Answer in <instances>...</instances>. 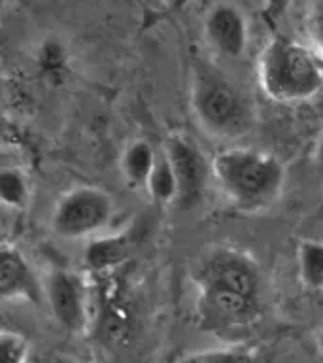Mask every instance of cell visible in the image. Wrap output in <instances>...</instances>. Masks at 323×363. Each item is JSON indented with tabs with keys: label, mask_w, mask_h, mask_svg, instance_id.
<instances>
[{
	"label": "cell",
	"mask_w": 323,
	"mask_h": 363,
	"mask_svg": "<svg viewBox=\"0 0 323 363\" xmlns=\"http://www.w3.org/2000/svg\"><path fill=\"white\" fill-rule=\"evenodd\" d=\"M221 193L242 212L268 208L282 195L285 169L272 153L254 147H227L212 161Z\"/></svg>",
	"instance_id": "6da1fadb"
},
{
	"label": "cell",
	"mask_w": 323,
	"mask_h": 363,
	"mask_svg": "<svg viewBox=\"0 0 323 363\" xmlns=\"http://www.w3.org/2000/svg\"><path fill=\"white\" fill-rule=\"evenodd\" d=\"M259 84L272 101H308L323 87V62L297 40L274 36L261 53Z\"/></svg>",
	"instance_id": "7a4b0ae2"
},
{
	"label": "cell",
	"mask_w": 323,
	"mask_h": 363,
	"mask_svg": "<svg viewBox=\"0 0 323 363\" xmlns=\"http://www.w3.org/2000/svg\"><path fill=\"white\" fill-rule=\"evenodd\" d=\"M191 108L200 127L217 138H238L254 125V112L246 99L208 67H198L193 74Z\"/></svg>",
	"instance_id": "3957f363"
},
{
	"label": "cell",
	"mask_w": 323,
	"mask_h": 363,
	"mask_svg": "<svg viewBox=\"0 0 323 363\" xmlns=\"http://www.w3.org/2000/svg\"><path fill=\"white\" fill-rule=\"evenodd\" d=\"M113 214L115 203L110 193L96 186H76L57 201L50 225L57 237L78 240L106 229Z\"/></svg>",
	"instance_id": "277c9868"
},
{
	"label": "cell",
	"mask_w": 323,
	"mask_h": 363,
	"mask_svg": "<svg viewBox=\"0 0 323 363\" xmlns=\"http://www.w3.org/2000/svg\"><path fill=\"white\" fill-rule=\"evenodd\" d=\"M200 325L217 335L248 329L259 318V297L221 286H197Z\"/></svg>",
	"instance_id": "5b68a950"
},
{
	"label": "cell",
	"mask_w": 323,
	"mask_h": 363,
	"mask_svg": "<svg viewBox=\"0 0 323 363\" xmlns=\"http://www.w3.org/2000/svg\"><path fill=\"white\" fill-rule=\"evenodd\" d=\"M45 301L55 322L68 333L81 335L89 328V294L79 272L70 269H51L44 282Z\"/></svg>",
	"instance_id": "8992f818"
},
{
	"label": "cell",
	"mask_w": 323,
	"mask_h": 363,
	"mask_svg": "<svg viewBox=\"0 0 323 363\" xmlns=\"http://www.w3.org/2000/svg\"><path fill=\"white\" fill-rule=\"evenodd\" d=\"M197 286H221L259 297V269L249 255L234 248H214L195 271Z\"/></svg>",
	"instance_id": "52a82bcc"
},
{
	"label": "cell",
	"mask_w": 323,
	"mask_h": 363,
	"mask_svg": "<svg viewBox=\"0 0 323 363\" xmlns=\"http://www.w3.org/2000/svg\"><path fill=\"white\" fill-rule=\"evenodd\" d=\"M163 152L169 157L178 178V186H180L178 204L183 208L197 204L206 189L208 176L212 174V164H208L197 144L183 135H170L164 140Z\"/></svg>",
	"instance_id": "ba28073f"
},
{
	"label": "cell",
	"mask_w": 323,
	"mask_h": 363,
	"mask_svg": "<svg viewBox=\"0 0 323 363\" xmlns=\"http://www.w3.org/2000/svg\"><path fill=\"white\" fill-rule=\"evenodd\" d=\"M0 297L2 301H28L40 305L45 299L44 284L17 246H0Z\"/></svg>",
	"instance_id": "9c48e42d"
},
{
	"label": "cell",
	"mask_w": 323,
	"mask_h": 363,
	"mask_svg": "<svg viewBox=\"0 0 323 363\" xmlns=\"http://www.w3.org/2000/svg\"><path fill=\"white\" fill-rule=\"evenodd\" d=\"M204 34L220 55L237 59L248 45V23L237 6L217 4L204 19Z\"/></svg>",
	"instance_id": "30bf717a"
},
{
	"label": "cell",
	"mask_w": 323,
	"mask_h": 363,
	"mask_svg": "<svg viewBox=\"0 0 323 363\" xmlns=\"http://www.w3.org/2000/svg\"><path fill=\"white\" fill-rule=\"evenodd\" d=\"M159 153L144 138L130 140L121 155V172L127 186L132 189H146Z\"/></svg>",
	"instance_id": "8fae6325"
},
{
	"label": "cell",
	"mask_w": 323,
	"mask_h": 363,
	"mask_svg": "<svg viewBox=\"0 0 323 363\" xmlns=\"http://www.w3.org/2000/svg\"><path fill=\"white\" fill-rule=\"evenodd\" d=\"M129 240L123 235L95 238L85 248L84 263L87 271L106 272L113 267L121 265L129 257Z\"/></svg>",
	"instance_id": "7c38bea8"
},
{
	"label": "cell",
	"mask_w": 323,
	"mask_h": 363,
	"mask_svg": "<svg viewBox=\"0 0 323 363\" xmlns=\"http://www.w3.org/2000/svg\"><path fill=\"white\" fill-rule=\"evenodd\" d=\"M297 265H299L300 282L306 288L323 291V242L314 238L300 240L297 248Z\"/></svg>",
	"instance_id": "4fadbf2b"
},
{
	"label": "cell",
	"mask_w": 323,
	"mask_h": 363,
	"mask_svg": "<svg viewBox=\"0 0 323 363\" xmlns=\"http://www.w3.org/2000/svg\"><path fill=\"white\" fill-rule=\"evenodd\" d=\"M146 191L152 195V199L155 203H178L180 186H178V178H176L174 174V169H172V164H170L169 157L164 155V152L159 153L152 176H149V180H147Z\"/></svg>",
	"instance_id": "5bb4252c"
},
{
	"label": "cell",
	"mask_w": 323,
	"mask_h": 363,
	"mask_svg": "<svg viewBox=\"0 0 323 363\" xmlns=\"http://www.w3.org/2000/svg\"><path fill=\"white\" fill-rule=\"evenodd\" d=\"M0 199L10 208H25L30 199V184L21 169L4 167L0 170Z\"/></svg>",
	"instance_id": "9a60e30c"
},
{
	"label": "cell",
	"mask_w": 323,
	"mask_h": 363,
	"mask_svg": "<svg viewBox=\"0 0 323 363\" xmlns=\"http://www.w3.org/2000/svg\"><path fill=\"white\" fill-rule=\"evenodd\" d=\"M36 65H38L40 72H42L44 78L61 82V78L67 76L68 68V55L64 45L57 38L44 40L38 48Z\"/></svg>",
	"instance_id": "2e32d148"
},
{
	"label": "cell",
	"mask_w": 323,
	"mask_h": 363,
	"mask_svg": "<svg viewBox=\"0 0 323 363\" xmlns=\"http://www.w3.org/2000/svg\"><path fill=\"white\" fill-rule=\"evenodd\" d=\"M176 363H255L251 352L242 348H215V350H203L183 356Z\"/></svg>",
	"instance_id": "e0dca14e"
},
{
	"label": "cell",
	"mask_w": 323,
	"mask_h": 363,
	"mask_svg": "<svg viewBox=\"0 0 323 363\" xmlns=\"http://www.w3.org/2000/svg\"><path fill=\"white\" fill-rule=\"evenodd\" d=\"M30 356V345L27 337L17 331L4 329L0 335V357L2 363H27Z\"/></svg>",
	"instance_id": "ac0fdd59"
},
{
	"label": "cell",
	"mask_w": 323,
	"mask_h": 363,
	"mask_svg": "<svg viewBox=\"0 0 323 363\" xmlns=\"http://www.w3.org/2000/svg\"><path fill=\"white\" fill-rule=\"evenodd\" d=\"M308 28H310L314 44L323 51V0H316L312 6L310 17H308Z\"/></svg>",
	"instance_id": "d6986e66"
},
{
	"label": "cell",
	"mask_w": 323,
	"mask_h": 363,
	"mask_svg": "<svg viewBox=\"0 0 323 363\" xmlns=\"http://www.w3.org/2000/svg\"><path fill=\"white\" fill-rule=\"evenodd\" d=\"M289 6H291V0H263V16L271 25H276L285 16Z\"/></svg>",
	"instance_id": "ffe728a7"
},
{
	"label": "cell",
	"mask_w": 323,
	"mask_h": 363,
	"mask_svg": "<svg viewBox=\"0 0 323 363\" xmlns=\"http://www.w3.org/2000/svg\"><path fill=\"white\" fill-rule=\"evenodd\" d=\"M314 169H316L317 176L323 180V133L319 135L314 147Z\"/></svg>",
	"instance_id": "44dd1931"
},
{
	"label": "cell",
	"mask_w": 323,
	"mask_h": 363,
	"mask_svg": "<svg viewBox=\"0 0 323 363\" xmlns=\"http://www.w3.org/2000/svg\"><path fill=\"white\" fill-rule=\"evenodd\" d=\"M55 363H84V362H78V359H74V357H67V356H59L55 359Z\"/></svg>",
	"instance_id": "7402d4cb"
},
{
	"label": "cell",
	"mask_w": 323,
	"mask_h": 363,
	"mask_svg": "<svg viewBox=\"0 0 323 363\" xmlns=\"http://www.w3.org/2000/svg\"><path fill=\"white\" fill-rule=\"evenodd\" d=\"M189 0H170V4H172V8H176V10H180V8H183V6L187 4Z\"/></svg>",
	"instance_id": "603a6c76"
},
{
	"label": "cell",
	"mask_w": 323,
	"mask_h": 363,
	"mask_svg": "<svg viewBox=\"0 0 323 363\" xmlns=\"http://www.w3.org/2000/svg\"><path fill=\"white\" fill-rule=\"evenodd\" d=\"M316 218L323 223V197H322V201H319V204H317V208H316Z\"/></svg>",
	"instance_id": "cb8c5ba5"
},
{
	"label": "cell",
	"mask_w": 323,
	"mask_h": 363,
	"mask_svg": "<svg viewBox=\"0 0 323 363\" xmlns=\"http://www.w3.org/2000/svg\"><path fill=\"white\" fill-rule=\"evenodd\" d=\"M317 348H319V352H322L323 356V325L322 329H319V333H317Z\"/></svg>",
	"instance_id": "d4e9b609"
}]
</instances>
